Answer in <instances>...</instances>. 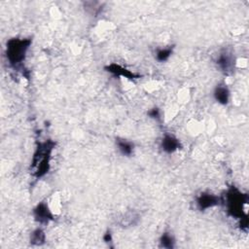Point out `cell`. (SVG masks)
<instances>
[{
    "mask_svg": "<svg viewBox=\"0 0 249 249\" xmlns=\"http://www.w3.org/2000/svg\"><path fill=\"white\" fill-rule=\"evenodd\" d=\"M224 202L228 214L232 218L238 219L240 221V227L246 231L248 228V219L243 207L248 202V195L242 193L236 187L231 186L226 192Z\"/></svg>",
    "mask_w": 249,
    "mask_h": 249,
    "instance_id": "obj_1",
    "label": "cell"
},
{
    "mask_svg": "<svg viewBox=\"0 0 249 249\" xmlns=\"http://www.w3.org/2000/svg\"><path fill=\"white\" fill-rule=\"evenodd\" d=\"M55 147V142L48 139L38 142L31 160V169H33V176L37 179L44 177L51 168V158L53 150Z\"/></svg>",
    "mask_w": 249,
    "mask_h": 249,
    "instance_id": "obj_2",
    "label": "cell"
},
{
    "mask_svg": "<svg viewBox=\"0 0 249 249\" xmlns=\"http://www.w3.org/2000/svg\"><path fill=\"white\" fill-rule=\"evenodd\" d=\"M30 38H11L6 43V58L13 68H18L25 59L27 51L31 46Z\"/></svg>",
    "mask_w": 249,
    "mask_h": 249,
    "instance_id": "obj_3",
    "label": "cell"
},
{
    "mask_svg": "<svg viewBox=\"0 0 249 249\" xmlns=\"http://www.w3.org/2000/svg\"><path fill=\"white\" fill-rule=\"evenodd\" d=\"M216 64L224 74L230 75L234 71L235 58L232 53L227 50H224L218 54L216 58Z\"/></svg>",
    "mask_w": 249,
    "mask_h": 249,
    "instance_id": "obj_4",
    "label": "cell"
},
{
    "mask_svg": "<svg viewBox=\"0 0 249 249\" xmlns=\"http://www.w3.org/2000/svg\"><path fill=\"white\" fill-rule=\"evenodd\" d=\"M221 202H222V199L220 196L209 192H202L196 198V207L200 211H205L209 208L215 207L219 205Z\"/></svg>",
    "mask_w": 249,
    "mask_h": 249,
    "instance_id": "obj_5",
    "label": "cell"
},
{
    "mask_svg": "<svg viewBox=\"0 0 249 249\" xmlns=\"http://www.w3.org/2000/svg\"><path fill=\"white\" fill-rule=\"evenodd\" d=\"M33 217L34 220L41 224V225H47L49 224L51 221L53 220V214L52 212V210L50 209L49 205L47 202L45 201H41L39 202L34 208H33Z\"/></svg>",
    "mask_w": 249,
    "mask_h": 249,
    "instance_id": "obj_6",
    "label": "cell"
},
{
    "mask_svg": "<svg viewBox=\"0 0 249 249\" xmlns=\"http://www.w3.org/2000/svg\"><path fill=\"white\" fill-rule=\"evenodd\" d=\"M104 69H105V71H107L108 73H110L116 77H124L129 80H137V79L141 78V75L134 73V72L128 70L127 68H125L118 63H115V62L106 65L104 67Z\"/></svg>",
    "mask_w": 249,
    "mask_h": 249,
    "instance_id": "obj_7",
    "label": "cell"
},
{
    "mask_svg": "<svg viewBox=\"0 0 249 249\" xmlns=\"http://www.w3.org/2000/svg\"><path fill=\"white\" fill-rule=\"evenodd\" d=\"M160 147L162 152L166 154H173L179 149H181L182 145L180 140L176 136H174L173 134L165 133L160 140Z\"/></svg>",
    "mask_w": 249,
    "mask_h": 249,
    "instance_id": "obj_8",
    "label": "cell"
},
{
    "mask_svg": "<svg viewBox=\"0 0 249 249\" xmlns=\"http://www.w3.org/2000/svg\"><path fill=\"white\" fill-rule=\"evenodd\" d=\"M213 97L221 105H227L230 102L231 91L226 84H219L213 90Z\"/></svg>",
    "mask_w": 249,
    "mask_h": 249,
    "instance_id": "obj_9",
    "label": "cell"
},
{
    "mask_svg": "<svg viewBox=\"0 0 249 249\" xmlns=\"http://www.w3.org/2000/svg\"><path fill=\"white\" fill-rule=\"evenodd\" d=\"M116 146L124 157H130L134 152V144L133 142L124 139V138H116Z\"/></svg>",
    "mask_w": 249,
    "mask_h": 249,
    "instance_id": "obj_10",
    "label": "cell"
},
{
    "mask_svg": "<svg viewBox=\"0 0 249 249\" xmlns=\"http://www.w3.org/2000/svg\"><path fill=\"white\" fill-rule=\"evenodd\" d=\"M159 247L166 248V249H173L175 247V239H174L173 235L168 231L162 232L159 239Z\"/></svg>",
    "mask_w": 249,
    "mask_h": 249,
    "instance_id": "obj_11",
    "label": "cell"
},
{
    "mask_svg": "<svg viewBox=\"0 0 249 249\" xmlns=\"http://www.w3.org/2000/svg\"><path fill=\"white\" fill-rule=\"evenodd\" d=\"M46 242V233L41 229L38 228L34 230L30 234V243L35 246H41Z\"/></svg>",
    "mask_w": 249,
    "mask_h": 249,
    "instance_id": "obj_12",
    "label": "cell"
},
{
    "mask_svg": "<svg viewBox=\"0 0 249 249\" xmlns=\"http://www.w3.org/2000/svg\"><path fill=\"white\" fill-rule=\"evenodd\" d=\"M173 53V47H167V48H160L156 51V59L160 62H164L168 60V58L171 56Z\"/></svg>",
    "mask_w": 249,
    "mask_h": 249,
    "instance_id": "obj_13",
    "label": "cell"
},
{
    "mask_svg": "<svg viewBox=\"0 0 249 249\" xmlns=\"http://www.w3.org/2000/svg\"><path fill=\"white\" fill-rule=\"evenodd\" d=\"M147 115H148L151 119H154V120H156V121H160V120H161V112H160V110L158 107L151 108V109L147 112Z\"/></svg>",
    "mask_w": 249,
    "mask_h": 249,
    "instance_id": "obj_14",
    "label": "cell"
},
{
    "mask_svg": "<svg viewBox=\"0 0 249 249\" xmlns=\"http://www.w3.org/2000/svg\"><path fill=\"white\" fill-rule=\"evenodd\" d=\"M112 233L109 231H107L104 234H103V240L105 241V242H107V243H109V242H111L112 241Z\"/></svg>",
    "mask_w": 249,
    "mask_h": 249,
    "instance_id": "obj_15",
    "label": "cell"
}]
</instances>
